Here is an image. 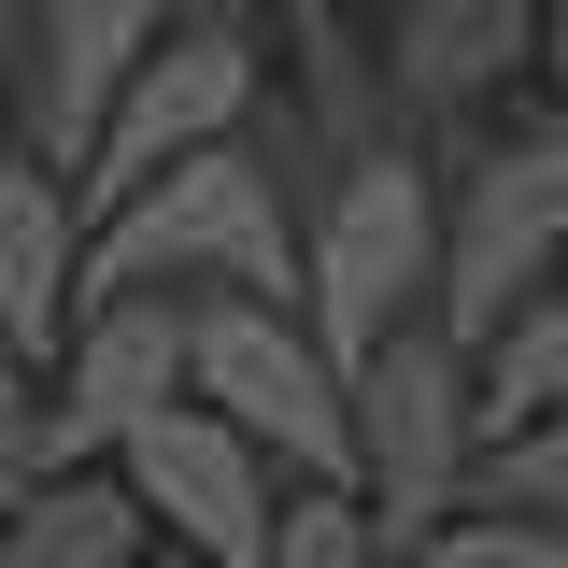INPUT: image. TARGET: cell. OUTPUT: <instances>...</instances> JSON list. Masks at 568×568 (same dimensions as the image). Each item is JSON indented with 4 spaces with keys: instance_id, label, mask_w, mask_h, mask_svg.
<instances>
[{
    "instance_id": "1",
    "label": "cell",
    "mask_w": 568,
    "mask_h": 568,
    "mask_svg": "<svg viewBox=\"0 0 568 568\" xmlns=\"http://www.w3.org/2000/svg\"><path fill=\"white\" fill-rule=\"evenodd\" d=\"M85 298H271V313H313V227H298L271 156L227 142L200 171L142 185L129 213H100Z\"/></svg>"
},
{
    "instance_id": "2",
    "label": "cell",
    "mask_w": 568,
    "mask_h": 568,
    "mask_svg": "<svg viewBox=\"0 0 568 568\" xmlns=\"http://www.w3.org/2000/svg\"><path fill=\"white\" fill-rule=\"evenodd\" d=\"M440 200H455V227H440V327L484 355L526 298L568 284V114L526 85L511 114L455 129L440 142Z\"/></svg>"
},
{
    "instance_id": "3",
    "label": "cell",
    "mask_w": 568,
    "mask_h": 568,
    "mask_svg": "<svg viewBox=\"0 0 568 568\" xmlns=\"http://www.w3.org/2000/svg\"><path fill=\"white\" fill-rule=\"evenodd\" d=\"M469 484H484V355L426 313L355 369V497H369L384 555L413 568L426 540L469 526Z\"/></svg>"
},
{
    "instance_id": "4",
    "label": "cell",
    "mask_w": 568,
    "mask_h": 568,
    "mask_svg": "<svg viewBox=\"0 0 568 568\" xmlns=\"http://www.w3.org/2000/svg\"><path fill=\"white\" fill-rule=\"evenodd\" d=\"M440 227H455L440 142H398V156H369L313 200V342L342 369H369L398 327L440 313Z\"/></svg>"
},
{
    "instance_id": "5",
    "label": "cell",
    "mask_w": 568,
    "mask_h": 568,
    "mask_svg": "<svg viewBox=\"0 0 568 568\" xmlns=\"http://www.w3.org/2000/svg\"><path fill=\"white\" fill-rule=\"evenodd\" d=\"M200 327V413L242 426L284 484H342L355 497V369L313 342V313L271 298H185Z\"/></svg>"
},
{
    "instance_id": "6",
    "label": "cell",
    "mask_w": 568,
    "mask_h": 568,
    "mask_svg": "<svg viewBox=\"0 0 568 568\" xmlns=\"http://www.w3.org/2000/svg\"><path fill=\"white\" fill-rule=\"evenodd\" d=\"M398 142H426V114H413V85H398V58H384V29L355 0H284V85H271V114H256V156L284 171L298 227H313V200L342 171L398 156Z\"/></svg>"
},
{
    "instance_id": "7",
    "label": "cell",
    "mask_w": 568,
    "mask_h": 568,
    "mask_svg": "<svg viewBox=\"0 0 568 568\" xmlns=\"http://www.w3.org/2000/svg\"><path fill=\"white\" fill-rule=\"evenodd\" d=\"M271 85H284V71H271V43L171 29V43L129 71V100H114L100 156H85V213H129L142 185H171V171H200V156H227V142H256Z\"/></svg>"
},
{
    "instance_id": "8",
    "label": "cell",
    "mask_w": 568,
    "mask_h": 568,
    "mask_svg": "<svg viewBox=\"0 0 568 568\" xmlns=\"http://www.w3.org/2000/svg\"><path fill=\"white\" fill-rule=\"evenodd\" d=\"M114 469H129V497L156 511V540H171V555H200V568H271L284 497H298L271 455H256L242 426H213L200 398H185V413H156Z\"/></svg>"
},
{
    "instance_id": "9",
    "label": "cell",
    "mask_w": 568,
    "mask_h": 568,
    "mask_svg": "<svg viewBox=\"0 0 568 568\" xmlns=\"http://www.w3.org/2000/svg\"><path fill=\"white\" fill-rule=\"evenodd\" d=\"M200 398V327L185 298H85V327L58 355V469H114L156 413Z\"/></svg>"
},
{
    "instance_id": "10",
    "label": "cell",
    "mask_w": 568,
    "mask_h": 568,
    "mask_svg": "<svg viewBox=\"0 0 568 568\" xmlns=\"http://www.w3.org/2000/svg\"><path fill=\"white\" fill-rule=\"evenodd\" d=\"M185 14L171 0H43V29H29V58H14V142L29 156H58L71 185H85V156H100V129H114V100H129V71L171 43Z\"/></svg>"
},
{
    "instance_id": "11",
    "label": "cell",
    "mask_w": 568,
    "mask_h": 568,
    "mask_svg": "<svg viewBox=\"0 0 568 568\" xmlns=\"http://www.w3.org/2000/svg\"><path fill=\"white\" fill-rule=\"evenodd\" d=\"M85 242H100L85 185H71L58 156H29L14 114H0V342L29 355V369H58L71 327H85Z\"/></svg>"
},
{
    "instance_id": "12",
    "label": "cell",
    "mask_w": 568,
    "mask_h": 568,
    "mask_svg": "<svg viewBox=\"0 0 568 568\" xmlns=\"http://www.w3.org/2000/svg\"><path fill=\"white\" fill-rule=\"evenodd\" d=\"M384 58L413 85L426 142H455L540 85V0H384Z\"/></svg>"
},
{
    "instance_id": "13",
    "label": "cell",
    "mask_w": 568,
    "mask_h": 568,
    "mask_svg": "<svg viewBox=\"0 0 568 568\" xmlns=\"http://www.w3.org/2000/svg\"><path fill=\"white\" fill-rule=\"evenodd\" d=\"M156 511L129 497V469H58V484L29 497L14 526H0V568H156Z\"/></svg>"
},
{
    "instance_id": "14",
    "label": "cell",
    "mask_w": 568,
    "mask_h": 568,
    "mask_svg": "<svg viewBox=\"0 0 568 568\" xmlns=\"http://www.w3.org/2000/svg\"><path fill=\"white\" fill-rule=\"evenodd\" d=\"M555 413H568V284L526 298V313L484 342V455L526 440V426H555Z\"/></svg>"
},
{
    "instance_id": "15",
    "label": "cell",
    "mask_w": 568,
    "mask_h": 568,
    "mask_svg": "<svg viewBox=\"0 0 568 568\" xmlns=\"http://www.w3.org/2000/svg\"><path fill=\"white\" fill-rule=\"evenodd\" d=\"M43 484H58V369H29V355L0 342V526Z\"/></svg>"
},
{
    "instance_id": "16",
    "label": "cell",
    "mask_w": 568,
    "mask_h": 568,
    "mask_svg": "<svg viewBox=\"0 0 568 568\" xmlns=\"http://www.w3.org/2000/svg\"><path fill=\"white\" fill-rule=\"evenodd\" d=\"M469 511H511V526H555V540H568V413L526 426V440H497L484 484H469Z\"/></svg>"
},
{
    "instance_id": "17",
    "label": "cell",
    "mask_w": 568,
    "mask_h": 568,
    "mask_svg": "<svg viewBox=\"0 0 568 568\" xmlns=\"http://www.w3.org/2000/svg\"><path fill=\"white\" fill-rule=\"evenodd\" d=\"M271 568H398V555H384L369 497H342V484H298V497H284V540H271Z\"/></svg>"
},
{
    "instance_id": "18",
    "label": "cell",
    "mask_w": 568,
    "mask_h": 568,
    "mask_svg": "<svg viewBox=\"0 0 568 568\" xmlns=\"http://www.w3.org/2000/svg\"><path fill=\"white\" fill-rule=\"evenodd\" d=\"M413 568H568V540H555V526H511V511H469V526L426 540Z\"/></svg>"
},
{
    "instance_id": "19",
    "label": "cell",
    "mask_w": 568,
    "mask_h": 568,
    "mask_svg": "<svg viewBox=\"0 0 568 568\" xmlns=\"http://www.w3.org/2000/svg\"><path fill=\"white\" fill-rule=\"evenodd\" d=\"M185 29H213V43H271V0H171Z\"/></svg>"
},
{
    "instance_id": "20",
    "label": "cell",
    "mask_w": 568,
    "mask_h": 568,
    "mask_svg": "<svg viewBox=\"0 0 568 568\" xmlns=\"http://www.w3.org/2000/svg\"><path fill=\"white\" fill-rule=\"evenodd\" d=\"M540 100L568 114V0H540Z\"/></svg>"
},
{
    "instance_id": "21",
    "label": "cell",
    "mask_w": 568,
    "mask_h": 568,
    "mask_svg": "<svg viewBox=\"0 0 568 568\" xmlns=\"http://www.w3.org/2000/svg\"><path fill=\"white\" fill-rule=\"evenodd\" d=\"M156 568H200V555H156Z\"/></svg>"
},
{
    "instance_id": "22",
    "label": "cell",
    "mask_w": 568,
    "mask_h": 568,
    "mask_svg": "<svg viewBox=\"0 0 568 568\" xmlns=\"http://www.w3.org/2000/svg\"><path fill=\"white\" fill-rule=\"evenodd\" d=\"M355 14H369V0H355Z\"/></svg>"
}]
</instances>
